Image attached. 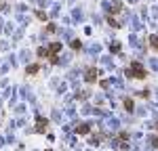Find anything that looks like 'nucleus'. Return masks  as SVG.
Instances as JSON below:
<instances>
[{
	"mask_svg": "<svg viewBox=\"0 0 158 151\" xmlns=\"http://www.w3.org/2000/svg\"><path fill=\"white\" fill-rule=\"evenodd\" d=\"M59 48H61V44H53V46H51V53H57ZM38 55H40V57L47 55V50H44V48H38Z\"/></svg>",
	"mask_w": 158,
	"mask_h": 151,
	"instance_id": "1",
	"label": "nucleus"
}]
</instances>
